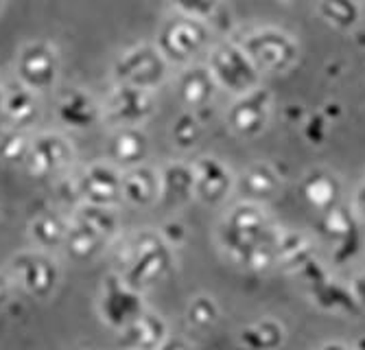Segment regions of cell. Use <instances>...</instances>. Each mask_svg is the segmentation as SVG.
Segmentation results:
<instances>
[{
    "instance_id": "1",
    "label": "cell",
    "mask_w": 365,
    "mask_h": 350,
    "mask_svg": "<svg viewBox=\"0 0 365 350\" xmlns=\"http://www.w3.org/2000/svg\"><path fill=\"white\" fill-rule=\"evenodd\" d=\"M282 226L258 204L237 202L217 226V245L223 257L243 272L267 274L278 269L276 243Z\"/></svg>"
},
{
    "instance_id": "2",
    "label": "cell",
    "mask_w": 365,
    "mask_h": 350,
    "mask_svg": "<svg viewBox=\"0 0 365 350\" xmlns=\"http://www.w3.org/2000/svg\"><path fill=\"white\" fill-rule=\"evenodd\" d=\"M112 269L129 287L147 294L175 267V249L167 245L153 228L120 235L112 241Z\"/></svg>"
},
{
    "instance_id": "3",
    "label": "cell",
    "mask_w": 365,
    "mask_h": 350,
    "mask_svg": "<svg viewBox=\"0 0 365 350\" xmlns=\"http://www.w3.org/2000/svg\"><path fill=\"white\" fill-rule=\"evenodd\" d=\"M212 40V26L208 20H197L175 14L164 20L158 29L155 46L171 66H188L192 59L204 53Z\"/></svg>"
},
{
    "instance_id": "4",
    "label": "cell",
    "mask_w": 365,
    "mask_h": 350,
    "mask_svg": "<svg viewBox=\"0 0 365 350\" xmlns=\"http://www.w3.org/2000/svg\"><path fill=\"white\" fill-rule=\"evenodd\" d=\"M9 274L16 287L38 302L53 298L61 282V265L57 257L36 247L14 254L9 261Z\"/></svg>"
},
{
    "instance_id": "5",
    "label": "cell",
    "mask_w": 365,
    "mask_h": 350,
    "mask_svg": "<svg viewBox=\"0 0 365 350\" xmlns=\"http://www.w3.org/2000/svg\"><path fill=\"white\" fill-rule=\"evenodd\" d=\"M239 44L260 71V75H284L300 59V44L295 42V38L274 26L250 31L243 40H239Z\"/></svg>"
},
{
    "instance_id": "6",
    "label": "cell",
    "mask_w": 365,
    "mask_h": 350,
    "mask_svg": "<svg viewBox=\"0 0 365 350\" xmlns=\"http://www.w3.org/2000/svg\"><path fill=\"white\" fill-rule=\"evenodd\" d=\"M169 71L171 63L162 57L155 44H134L114 59L112 79L120 86L155 92L169 79Z\"/></svg>"
},
{
    "instance_id": "7",
    "label": "cell",
    "mask_w": 365,
    "mask_h": 350,
    "mask_svg": "<svg viewBox=\"0 0 365 350\" xmlns=\"http://www.w3.org/2000/svg\"><path fill=\"white\" fill-rule=\"evenodd\" d=\"M16 81L24 88L33 90L36 94L53 92L61 79V55L53 42L46 40H33L20 46L16 61Z\"/></svg>"
},
{
    "instance_id": "8",
    "label": "cell",
    "mask_w": 365,
    "mask_h": 350,
    "mask_svg": "<svg viewBox=\"0 0 365 350\" xmlns=\"http://www.w3.org/2000/svg\"><path fill=\"white\" fill-rule=\"evenodd\" d=\"M206 66L217 88L235 94V97H241V94L262 86L260 71L254 66L239 42H221L212 46Z\"/></svg>"
},
{
    "instance_id": "9",
    "label": "cell",
    "mask_w": 365,
    "mask_h": 350,
    "mask_svg": "<svg viewBox=\"0 0 365 350\" xmlns=\"http://www.w3.org/2000/svg\"><path fill=\"white\" fill-rule=\"evenodd\" d=\"M147 309L149 304H147L145 294L129 287L118 274L110 272L103 278L101 292H98V298H96V313L108 329L123 333L127 326L134 324Z\"/></svg>"
},
{
    "instance_id": "10",
    "label": "cell",
    "mask_w": 365,
    "mask_h": 350,
    "mask_svg": "<svg viewBox=\"0 0 365 350\" xmlns=\"http://www.w3.org/2000/svg\"><path fill=\"white\" fill-rule=\"evenodd\" d=\"M315 228L330 243V247H333L330 254H333L335 265L341 267L356 259L363 237L359 228V217L354 215L352 206L341 202L339 206L317 215Z\"/></svg>"
},
{
    "instance_id": "11",
    "label": "cell",
    "mask_w": 365,
    "mask_h": 350,
    "mask_svg": "<svg viewBox=\"0 0 365 350\" xmlns=\"http://www.w3.org/2000/svg\"><path fill=\"white\" fill-rule=\"evenodd\" d=\"M75 145L59 132H42L33 136L24 169L36 180H57L68 175L75 165Z\"/></svg>"
},
{
    "instance_id": "12",
    "label": "cell",
    "mask_w": 365,
    "mask_h": 350,
    "mask_svg": "<svg viewBox=\"0 0 365 350\" xmlns=\"http://www.w3.org/2000/svg\"><path fill=\"white\" fill-rule=\"evenodd\" d=\"M297 278L304 282L309 298L322 311L337 313V315H352V317L363 313L348 284H341L339 280L330 276L319 259H313L300 274H297Z\"/></svg>"
},
{
    "instance_id": "13",
    "label": "cell",
    "mask_w": 365,
    "mask_h": 350,
    "mask_svg": "<svg viewBox=\"0 0 365 350\" xmlns=\"http://www.w3.org/2000/svg\"><path fill=\"white\" fill-rule=\"evenodd\" d=\"M272 112H274L272 92L258 86L241 94V97H235V101H232V105L225 112V125L235 136L243 140H252L258 138L269 127Z\"/></svg>"
},
{
    "instance_id": "14",
    "label": "cell",
    "mask_w": 365,
    "mask_h": 350,
    "mask_svg": "<svg viewBox=\"0 0 365 350\" xmlns=\"http://www.w3.org/2000/svg\"><path fill=\"white\" fill-rule=\"evenodd\" d=\"M101 105L103 120L112 123L114 130L116 127H143L158 110L155 92L120 83H114L110 88Z\"/></svg>"
},
{
    "instance_id": "15",
    "label": "cell",
    "mask_w": 365,
    "mask_h": 350,
    "mask_svg": "<svg viewBox=\"0 0 365 350\" xmlns=\"http://www.w3.org/2000/svg\"><path fill=\"white\" fill-rule=\"evenodd\" d=\"M120 177H123V171L110 165L108 160L83 167L79 173L73 175L77 204L116 208L123 202Z\"/></svg>"
},
{
    "instance_id": "16",
    "label": "cell",
    "mask_w": 365,
    "mask_h": 350,
    "mask_svg": "<svg viewBox=\"0 0 365 350\" xmlns=\"http://www.w3.org/2000/svg\"><path fill=\"white\" fill-rule=\"evenodd\" d=\"M55 118L73 132H88L103 123V105L90 90L71 86L57 92Z\"/></svg>"
},
{
    "instance_id": "17",
    "label": "cell",
    "mask_w": 365,
    "mask_h": 350,
    "mask_svg": "<svg viewBox=\"0 0 365 350\" xmlns=\"http://www.w3.org/2000/svg\"><path fill=\"white\" fill-rule=\"evenodd\" d=\"M192 177L195 202L204 206H219L235 193L237 175L217 155H199L192 160Z\"/></svg>"
},
{
    "instance_id": "18",
    "label": "cell",
    "mask_w": 365,
    "mask_h": 350,
    "mask_svg": "<svg viewBox=\"0 0 365 350\" xmlns=\"http://www.w3.org/2000/svg\"><path fill=\"white\" fill-rule=\"evenodd\" d=\"M284 188V171L269 163V160H256L247 165L235 180V193L239 202H250L264 206L274 202Z\"/></svg>"
},
{
    "instance_id": "19",
    "label": "cell",
    "mask_w": 365,
    "mask_h": 350,
    "mask_svg": "<svg viewBox=\"0 0 365 350\" xmlns=\"http://www.w3.org/2000/svg\"><path fill=\"white\" fill-rule=\"evenodd\" d=\"M151 151V140L145 127H116L108 138V163L120 171L145 165Z\"/></svg>"
},
{
    "instance_id": "20",
    "label": "cell",
    "mask_w": 365,
    "mask_h": 350,
    "mask_svg": "<svg viewBox=\"0 0 365 350\" xmlns=\"http://www.w3.org/2000/svg\"><path fill=\"white\" fill-rule=\"evenodd\" d=\"M217 83L206 63H188L175 79V94L190 112H204L217 97Z\"/></svg>"
},
{
    "instance_id": "21",
    "label": "cell",
    "mask_w": 365,
    "mask_h": 350,
    "mask_svg": "<svg viewBox=\"0 0 365 350\" xmlns=\"http://www.w3.org/2000/svg\"><path fill=\"white\" fill-rule=\"evenodd\" d=\"M300 193L304 202L317 212H326L344 202V184L337 173L324 167L309 169L300 180Z\"/></svg>"
},
{
    "instance_id": "22",
    "label": "cell",
    "mask_w": 365,
    "mask_h": 350,
    "mask_svg": "<svg viewBox=\"0 0 365 350\" xmlns=\"http://www.w3.org/2000/svg\"><path fill=\"white\" fill-rule=\"evenodd\" d=\"M160 175V195L158 204L167 208H180L195 200V177H192V163L186 160H171L158 167Z\"/></svg>"
},
{
    "instance_id": "23",
    "label": "cell",
    "mask_w": 365,
    "mask_h": 350,
    "mask_svg": "<svg viewBox=\"0 0 365 350\" xmlns=\"http://www.w3.org/2000/svg\"><path fill=\"white\" fill-rule=\"evenodd\" d=\"M42 114L40 94L24 88L16 79L5 83V97L3 108H0V116L7 120V127H16V130H29L38 123Z\"/></svg>"
},
{
    "instance_id": "24",
    "label": "cell",
    "mask_w": 365,
    "mask_h": 350,
    "mask_svg": "<svg viewBox=\"0 0 365 350\" xmlns=\"http://www.w3.org/2000/svg\"><path fill=\"white\" fill-rule=\"evenodd\" d=\"M120 190H123V202L134 208H149L158 204V195H160L158 167L145 163L123 171Z\"/></svg>"
},
{
    "instance_id": "25",
    "label": "cell",
    "mask_w": 365,
    "mask_h": 350,
    "mask_svg": "<svg viewBox=\"0 0 365 350\" xmlns=\"http://www.w3.org/2000/svg\"><path fill=\"white\" fill-rule=\"evenodd\" d=\"M118 335L123 350H158L160 344L171 335V329L162 313L147 309L134 324Z\"/></svg>"
},
{
    "instance_id": "26",
    "label": "cell",
    "mask_w": 365,
    "mask_h": 350,
    "mask_svg": "<svg viewBox=\"0 0 365 350\" xmlns=\"http://www.w3.org/2000/svg\"><path fill=\"white\" fill-rule=\"evenodd\" d=\"M29 239L36 249L55 252L63 247L66 235H68V215L57 210H40L29 219L26 226Z\"/></svg>"
},
{
    "instance_id": "27",
    "label": "cell",
    "mask_w": 365,
    "mask_h": 350,
    "mask_svg": "<svg viewBox=\"0 0 365 350\" xmlns=\"http://www.w3.org/2000/svg\"><path fill=\"white\" fill-rule=\"evenodd\" d=\"M313 259H317V254H315V245H313L311 237L300 230L282 228L278 243H276L278 269L297 276Z\"/></svg>"
},
{
    "instance_id": "28",
    "label": "cell",
    "mask_w": 365,
    "mask_h": 350,
    "mask_svg": "<svg viewBox=\"0 0 365 350\" xmlns=\"http://www.w3.org/2000/svg\"><path fill=\"white\" fill-rule=\"evenodd\" d=\"M110 241L103 239L101 235H96L88 226H83L81 221L68 215V235L63 241V252L68 254V259L75 263H94L98 257L110 249Z\"/></svg>"
},
{
    "instance_id": "29",
    "label": "cell",
    "mask_w": 365,
    "mask_h": 350,
    "mask_svg": "<svg viewBox=\"0 0 365 350\" xmlns=\"http://www.w3.org/2000/svg\"><path fill=\"white\" fill-rule=\"evenodd\" d=\"M237 339L245 350H280L287 341V326L276 317H260L241 326Z\"/></svg>"
},
{
    "instance_id": "30",
    "label": "cell",
    "mask_w": 365,
    "mask_h": 350,
    "mask_svg": "<svg viewBox=\"0 0 365 350\" xmlns=\"http://www.w3.org/2000/svg\"><path fill=\"white\" fill-rule=\"evenodd\" d=\"M71 217L81 221L83 226H88L96 235H101L110 243L120 237V217H118L116 208L92 206V204H77L71 210Z\"/></svg>"
},
{
    "instance_id": "31",
    "label": "cell",
    "mask_w": 365,
    "mask_h": 350,
    "mask_svg": "<svg viewBox=\"0 0 365 350\" xmlns=\"http://www.w3.org/2000/svg\"><path fill=\"white\" fill-rule=\"evenodd\" d=\"M184 320L192 331L208 333L221 322V307L215 296L210 294H197L188 300Z\"/></svg>"
},
{
    "instance_id": "32",
    "label": "cell",
    "mask_w": 365,
    "mask_h": 350,
    "mask_svg": "<svg viewBox=\"0 0 365 350\" xmlns=\"http://www.w3.org/2000/svg\"><path fill=\"white\" fill-rule=\"evenodd\" d=\"M319 18L337 31H350L361 20L359 0H319L317 3Z\"/></svg>"
},
{
    "instance_id": "33",
    "label": "cell",
    "mask_w": 365,
    "mask_h": 350,
    "mask_svg": "<svg viewBox=\"0 0 365 350\" xmlns=\"http://www.w3.org/2000/svg\"><path fill=\"white\" fill-rule=\"evenodd\" d=\"M33 136L26 130H16V127H3L0 130V163L7 167H24L29 160Z\"/></svg>"
},
{
    "instance_id": "34",
    "label": "cell",
    "mask_w": 365,
    "mask_h": 350,
    "mask_svg": "<svg viewBox=\"0 0 365 350\" xmlns=\"http://www.w3.org/2000/svg\"><path fill=\"white\" fill-rule=\"evenodd\" d=\"M171 143L180 151H190L199 145L204 136V118L202 112L184 110L173 123H171Z\"/></svg>"
},
{
    "instance_id": "35",
    "label": "cell",
    "mask_w": 365,
    "mask_h": 350,
    "mask_svg": "<svg viewBox=\"0 0 365 350\" xmlns=\"http://www.w3.org/2000/svg\"><path fill=\"white\" fill-rule=\"evenodd\" d=\"M175 7L180 16L197 18V20H208L217 14L221 0H169Z\"/></svg>"
},
{
    "instance_id": "36",
    "label": "cell",
    "mask_w": 365,
    "mask_h": 350,
    "mask_svg": "<svg viewBox=\"0 0 365 350\" xmlns=\"http://www.w3.org/2000/svg\"><path fill=\"white\" fill-rule=\"evenodd\" d=\"M328 120L317 112V114H309L307 120L302 123V136L309 145L313 147H322L328 138Z\"/></svg>"
},
{
    "instance_id": "37",
    "label": "cell",
    "mask_w": 365,
    "mask_h": 350,
    "mask_svg": "<svg viewBox=\"0 0 365 350\" xmlns=\"http://www.w3.org/2000/svg\"><path fill=\"white\" fill-rule=\"evenodd\" d=\"M158 232H160V237L164 241H167V245L173 247V249L182 247L186 243V239H188V228H186V224L182 219H167L158 228Z\"/></svg>"
},
{
    "instance_id": "38",
    "label": "cell",
    "mask_w": 365,
    "mask_h": 350,
    "mask_svg": "<svg viewBox=\"0 0 365 350\" xmlns=\"http://www.w3.org/2000/svg\"><path fill=\"white\" fill-rule=\"evenodd\" d=\"M16 282L9 272H0V311H7L14 304L16 298Z\"/></svg>"
},
{
    "instance_id": "39",
    "label": "cell",
    "mask_w": 365,
    "mask_h": 350,
    "mask_svg": "<svg viewBox=\"0 0 365 350\" xmlns=\"http://www.w3.org/2000/svg\"><path fill=\"white\" fill-rule=\"evenodd\" d=\"M348 287H350V292H352L356 304L361 307V311H365V267L359 269V272L352 276V280H350Z\"/></svg>"
},
{
    "instance_id": "40",
    "label": "cell",
    "mask_w": 365,
    "mask_h": 350,
    "mask_svg": "<svg viewBox=\"0 0 365 350\" xmlns=\"http://www.w3.org/2000/svg\"><path fill=\"white\" fill-rule=\"evenodd\" d=\"M158 350H197L195 346H192V341H188L186 337H182V335H169L167 339H164L162 344H160V348Z\"/></svg>"
},
{
    "instance_id": "41",
    "label": "cell",
    "mask_w": 365,
    "mask_h": 350,
    "mask_svg": "<svg viewBox=\"0 0 365 350\" xmlns=\"http://www.w3.org/2000/svg\"><path fill=\"white\" fill-rule=\"evenodd\" d=\"M352 210L359 217V221H365V182L359 184L354 190V200H352Z\"/></svg>"
},
{
    "instance_id": "42",
    "label": "cell",
    "mask_w": 365,
    "mask_h": 350,
    "mask_svg": "<svg viewBox=\"0 0 365 350\" xmlns=\"http://www.w3.org/2000/svg\"><path fill=\"white\" fill-rule=\"evenodd\" d=\"M284 116H287V120L293 123V125H302V123L307 120L309 114L304 112L302 105H295V103H293V105H287V108H284Z\"/></svg>"
},
{
    "instance_id": "43",
    "label": "cell",
    "mask_w": 365,
    "mask_h": 350,
    "mask_svg": "<svg viewBox=\"0 0 365 350\" xmlns=\"http://www.w3.org/2000/svg\"><path fill=\"white\" fill-rule=\"evenodd\" d=\"M328 123H335L341 114H344V110H341V105L339 103H335V101H330V103H326L324 108H322V112H319Z\"/></svg>"
},
{
    "instance_id": "44",
    "label": "cell",
    "mask_w": 365,
    "mask_h": 350,
    "mask_svg": "<svg viewBox=\"0 0 365 350\" xmlns=\"http://www.w3.org/2000/svg\"><path fill=\"white\" fill-rule=\"evenodd\" d=\"M317 350H352V348L346 346V344H341V341H328V344L319 346Z\"/></svg>"
},
{
    "instance_id": "45",
    "label": "cell",
    "mask_w": 365,
    "mask_h": 350,
    "mask_svg": "<svg viewBox=\"0 0 365 350\" xmlns=\"http://www.w3.org/2000/svg\"><path fill=\"white\" fill-rule=\"evenodd\" d=\"M352 350H365V335H361V337H359V339L354 341Z\"/></svg>"
},
{
    "instance_id": "46",
    "label": "cell",
    "mask_w": 365,
    "mask_h": 350,
    "mask_svg": "<svg viewBox=\"0 0 365 350\" xmlns=\"http://www.w3.org/2000/svg\"><path fill=\"white\" fill-rule=\"evenodd\" d=\"M3 97H5V83L0 81V108H3Z\"/></svg>"
},
{
    "instance_id": "47",
    "label": "cell",
    "mask_w": 365,
    "mask_h": 350,
    "mask_svg": "<svg viewBox=\"0 0 365 350\" xmlns=\"http://www.w3.org/2000/svg\"><path fill=\"white\" fill-rule=\"evenodd\" d=\"M3 11H5V0H0V16H3Z\"/></svg>"
},
{
    "instance_id": "48",
    "label": "cell",
    "mask_w": 365,
    "mask_h": 350,
    "mask_svg": "<svg viewBox=\"0 0 365 350\" xmlns=\"http://www.w3.org/2000/svg\"><path fill=\"white\" fill-rule=\"evenodd\" d=\"M0 221H3V206H0Z\"/></svg>"
},
{
    "instance_id": "49",
    "label": "cell",
    "mask_w": 365,
    "mask_h": 350,
    "mask_svg": "<svg viewBox=\"0 0 365 350\" xmlns=\"http://www.w3.org/2000/svg\"><path fill=\"white\" fill-rule=\"evenodd\" d=\"M363 182H365V177H363Z\"/></svg>"
}]
</instances>
